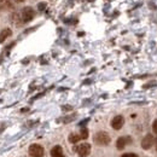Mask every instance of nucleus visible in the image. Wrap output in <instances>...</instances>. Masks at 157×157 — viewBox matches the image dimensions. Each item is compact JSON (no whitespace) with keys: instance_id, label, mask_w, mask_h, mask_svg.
I'll return each mask as SVG.
<instances>
[{"instance_id":"obj_12","label":"nucleus","mask_w":157,"mask_h":157,"mask_svg":"<svg viewBox=\"0 0 157 157\" xmlns=\"http://www.w3.org/2000/svg\"><path fill=\"white\" fill-rule=\"evenodd\" d=\"M74 118H75V115H71V116H68V117L63 118V122H64V123H68V122H70V121L74 120Z\"/></svg>"},{"instance_id":"obj_17","label":"nucleus","mask_w":157,"mask_h":157,"mask_svg":"<svg viewBox=\"0 0 157 157\" xmlns=\"http://www.w3.org/2000/svg\"><path fill=\"white\" fill-rule=\"evenodd\" d=\"M52 157H64V156H63V154H62V155H57V156H52Z\"/></svg>"},{"instance_id":"obj_16","label":"nucleus","mask_w":157,"mask_h":157,"mask_svg":"<svg viewBox=\"0 0 157 157\" xmlns=\"http://www.w3.org/2000/svg\"><path fill=\"white\" fill-rule=\"evenodd\" d=\"M71 106H63V110H71Z\"/></svg>"},{"instance_id":"obj_9","label":"nucleus","mask_w":157,"mask_h":157,"mask_svg":"<svg viewBox=\"0 0 157 157\" xmlns=\"http://www.w3.org/2000/svg\"><path fill=\"white\" fill-rule=\"evenodd\" d=\"M63 154V149H62V146H59V145H56L55 147H52V150H51V156H57V155H62Z\"/></svg>"},{"instance_id":"obj_13","label":"nucleus","mask_w":157,"mask_h":157,"mask_svg":"<svg viewBox=\"0 0 157 157\" xmlns=\"http://www.w3.org/2000/svg\"><path fill=\"white\" fill-rule=\"evenodd\" d=\"M121 157H138L136 154H132V152H129V154H123Z\"/></svg>"},{"instance_id":"obj_11","label":"nucleus","mask_w":157,"mask_h":157,"mask_svg":"<svg viewBox=\"0 0 157 157\" xmlns=\"http://www.w3.org/2000/svg\"><path fill=\"white\" fill-rule=\"evenodd\" d=\"M80 136H81V139H87L88 138V129L87 128H82Z\"/></svg>"},{"instance_id":"obj_19","label":"nucleus","mask_w":157,"mask_h":157,"mask_svg":"<svg viewBox=\"0 0 157 157\" xmlns=\"http://www.w3.org/2000/svg\"><path fill=\"white\" fill-rule=\"evenodd\" d=\"M156 149H157V139H156Z\"/></svg>"},{"instance_id":"obj_8","label":"nucleus","mask_w":157,"mask_h":157,"mask_svg":"<svg viewBox=\"0 0 157 157\" xmlns=\"http://www.w3.org/2000/svg\"><path fill=\"white\" fill-rule=\"evenodd\" d=\"M11 34H12V32H11L10 28H5V29H2L1 33H0V42L2 44L9 36H11Z\"/></svg>"},{"instance_id":"obj_2","label":"nucleus","mask_w":157,"mask_h":157,"mask_svg":"<svg viewBox=\"0 0 157 157\" xmlns=\"http://www.w3.org/2000/svg\"><path fill=\"white\" fill-rule=\"evenodd\" d=\"M28 152H29L30 157H44L45 155V150L40 144H32L29 146Z\"/></svg>"},{"instance_id":"obj_10","label":"nucleus","mask_w":157,"mask_h":157,"mask_svg":"<svg viewBox=\"0 0 157 157\" xmlns=\"http://www.w3.org/2000/svg\"><path fill=\"white\" fill-rule=\"evenodd\" d=\"M78 140H81V136H78V134L71 133V134L69 136V141H70L71 144H76Z\"/></svg>"},{"instance_id":"obj_4","label":"nucleus","mask_w":157,"mask_h":157,"mask_svg":"<svg viewBox=\"0 0 157 157\" xmlns=\"http://www.w3.org/2000/svg\"><path fill=\"white\" fill-rule=\"evenodd\" d=\"M76 152L80 157H88L91 154V144H88V143L80 144L76 147Z\"/></svg>"},{"instance_id":"obj_6","label":"nucleus","mask_w":157,"mask_h":157,"mask_svg":"<svg viewBox=\"0 0 157 157\" xmlns=\"http://www.w3.org/2000/svg\"><path fill=\"white\" fill-rule=\"evenodd\" d=\"M123 124H124V118H123V116H121V115L115 116V117L113 118V121H111V127L114 129H116V131L121 129Z\"/></svg>"},{"instance_id":"obj_14","label":"nucleus","mask_w":157,"mask_h":157,"mask_svg":"<svg viewBox=\"0 0 157 157\" xmlns=\"http://www.w3.org/2000/svg\"><path fill=\"white\" fill-rule=\"evenodd\" d=\"M152 129H154V132L157 134V120H155L154 123H152Z\"/></svg>"},{"instance_id":"obj_18","label":"nucleus","mask_w":157,"mask_h":157,"mask_svg":"<svg viewBox=\"0 0 157 157\" xmlns=\"http://www.w3.org/2000/svg\"><path fill=\"white\" fill-rule=\"evenodd\" d=\"M15 1H17V2H23L24 0H15Z\"/></svg>"},{"instance_id":"obj_3","label":"nucleus","mask_w":157,"mask_h":157,"mask_svg":"<svg viewBox=\"0 0 157 157\" xmlns=\"http://www.w3.org/2000/svg\"><path fill=\"white\" fill-rule=\"evenodd\" d=\"M34 16H35V12H34V10H33L32 7H29V6L24 7V9L22 10V12H21L22 21H23V22H25V23L30 22V21L34 18Z\"/></svg>"},{"instance_id":"obj_5","label":"nucleus","mask_w":157,"mask_h":157,"mask_svg":"<svg viewBox=\"0 0 157 157\" xmlns=\"http://www.w3.org/2000/svg\"><path fill=\"white\" fill-rule=\"evenodd\" d=\"M154 143H155V138L152 134H146L144 139L141 140V147L144 149V150H149V149H151V146L154 145Z\"/></svg>"},{"instance_id":"obj_7","label":"nucleus","mask_w":157,"mask_h":157,"mask_svg":"<svg viewBox=\"0 0 157 157\" xmlns=\"http://www.w3.org/2000/svg\"><path fill=\"white\" fill-rule=\"evenodd\" d=\"M132 141V139L129 137H121L117 139V141H116V147H117L118 150H122L128 143H131Z\"/></svg>"},{"instance_id":"obj_20","label":"nucleus","mask_w":157,"mask_h":157,"mask_svg":"<svg viewBox=\"0 0 157 157\" xmlns=\"http://www.w3.org/2000/svg\"><path fill=\"white\" fill-rule=\"evenodd\" d=\"M1 1H4V0H0V2H1Z\"/></svg>"},{"instance_id":"obj_1","label":"nucleus","mask_w":157,"mask_h":157,"mask_svg":"<svg viewBox=\"0 0 157 157\" xmlns=\"http://www.w3.org/2000/svg\"><path fill=\"white\" fill-rule=\"evenodd\" d=\"M110 136L106 133V132H98V133H96V136H94V143L97 144V145H100V146H105V145H108L109 143H110Z\"/></svg>"},{"instance_id":"obj_15","label":"nucleus","mask_w":157,"mask_h":157,"mask_svg":"<svg viewBox=\"0 0 157 157\" xmlns=\"http://www.w3.org/2000/svg\"><path fill=\"white\" fill-rule=\"evenodd\" d=\"M38 7H39L40 11H42V10H45V7H46V4H45V2H40Z\"/></svg>"}]
</instances>
